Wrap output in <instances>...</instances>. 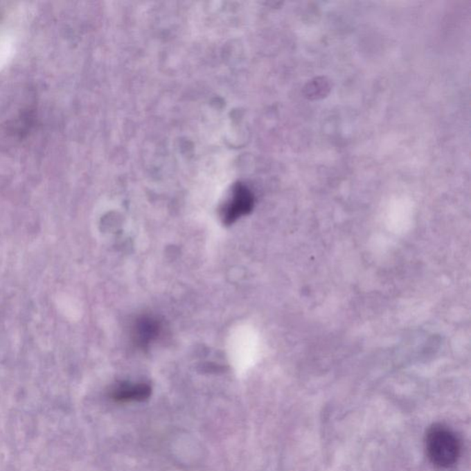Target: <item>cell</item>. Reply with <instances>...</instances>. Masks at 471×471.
<instances>
[{
  "mask_svg": "<svg viewBox=\"0 0 471 471\" xmlns=\"http://www.w3.org/2000/svg\"><path fill=\"white\" fill-rule=\"evenodd\" d=\"M330 89V83L327 78H318L308 84L305 88V94L308 99L315 100L326 96Z\"/></svg>",
  "mask_w": 471,
  "mask_h": 471,
  "instance_id": "5b68a950",
  "label": "cell"
},
{
  "mask_svg": "<svg viewBox=\"0 0 471 471\" xmlns=\"http://www.w3.org/2000/svg\"><path fill=\"white\" fill-rule=\"evenodd\" d=\"M161 323L152 317H142L134 326L133 338L136 346L145 348L150 346L161 332Z\"/></svg>",
  "mask_w": 471,
  "mask_h": 471,
  "instance_id": "3957f363",
  "label": "cell"
},
{
  "mask_svg": "<svg viewBox=\"0 0 471 471\" xmlns=\"http://www.w3.org/2000/svg\"><path fill=\"white\" fill-rule=\"evenodd\" d=\"M426 450L432 463L440 469H448L458 461L461 444L458 436L450 427L436 425L426 436Z\"/></svg>",
  "mask_w": 471,
  "mask_h": 471,
  "instance_id": "6da1fadb",
  "label": "cell"
},
{
  "mask_svg": "<svg viewBox=\"0 0 471 471\" xmlns=\"http://www.w3.org/2000/svg\"><path fill=\"white\" fill-rule=\"evenodd\" d=\"M150 394V386L143 383H122L112 391V397L118 402H142Z\"/></svg>",
  "mask_w": 471,
  "mask_h": 471,
  "instance_id": "277c9868",
  "label": "cell"
},
{
  "mask_svg": "<svg viewBox=\"0 0 471 471\" xmlns=\"http://www.w3.org/2000/svg\"><path fill=\"white\" fill-rule=\"evenodd\" d=\"M254 199L251 192L242 185L235 188L232 199L223 210V221L231 225L241 217L249 214L254 208Z\"/></svg>",
  "mask_w": 471,
  "mask_h": 471,
  "instance_id": "7a4b0ae2",
  "label": "cell"
}]
</instances>
